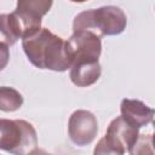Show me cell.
Segmentation results:
<instances>
[{"instance_id": "6", "label": "cell", "mask_w": 155, "mask_h": 155, "mask_svg": "<svg viewBox=\"0 0 155 155\" xmlns=\"http://www.w3.org/2000/svg\"><path fill=\"white\" fill-rule=\"evenodd\" d=\"M71 64L76 61H98L102 53L101 38L91 31H73L67 40Z\"/></svg>"}, {"instance_id": "5", "label": "cell", "mask_w": 155, "mask_h": 155, "mask_svg": "<svg viewBox=\"0 0 155 155\" xmlns=\"http://www.w3.org/2000/svg\"><path fill=\"white\" fill-rule=\"evenodd\" d=\"M98 134V120L93 113L78 109L68 121V136L70 140L78 147H86L91 144Z\"/></svg>"}, {"instance_id": "9", "label": "cell", "mask_w": 155, "mask_h": 155, "mask_svg": "<svg viewBox=\"0 0 155 155\" xmlns=\"http://www.w3.org/2000/svg\"><path fill=\"white\" fill-rule=\"evenodd\" d=\"M101 74L99 61H76L69 69V79L78 87H88L96 84Z\"/></svg>"}, {"instance_id": "12", "label": "cell", "mask_w": 155, "mask_h": 155, "mask_svg": "<svg viewBox=\"0 0 155 155\" xmlns=\"http://www.w3.org/2000/svg\"><path fill=\"white\" fill-rule=\"evenodd\" d=\"M130 155H154L153 134H140L136 142L128 148Z\"/></svg>"}, {"instance_id": "11", "label": "cell", "mask_w": 155, "mask_h": 155, "mask_svg": "<svg viewBox=\"0 0 155 155\" xmlns=\"http://www.w3.org/2000/svg\"><path fill=\"white\" fill-rule=\"evenodd\" d=\"M23 105V96L10 86H0V111L13 113Z\"/></svg>"}, {"instance_id": "7", "label": "cell", "mask_w": 155, "mask_h": 155, "mask_svg": "<svg viewBox=\"0 0 155 155\" xmlns=\"http://www.w3.org/2000/svg\"><path fill=\"white\" fill-rule=\"evenodd\" d=\"M139 136V130L126 122L121 116L115 117L109 124L104 138L111 143L113 145L117 147L122 151H127L128 148L136 142Z\"/></svg>"}, {"instance_id": "14", "label": "cell", "mask_w": 155, "mask_h": 155, "mask_svg": "<svg viewBox=\"0 0 155 155\" xmlns=\"http://www.w3.org/2000/svg\"><path fill=\"white\" fill-rule=\"evenodd\" d=\"M10 61V50L8 46L0 42V71L6 68Z\"/></svg>"}, {"instance_id": "2", "label": "cell", "mask_w": 155, "mask_h": 155, "mask_svg": "<svg viewBox=\"0 0 155 155\" xmlns=\"http://www.w3.org/2000/svg\"><path fill=\"white\" fill-rule=\"evenodd\" d=\"M127 25L125 12L113 5L85 10L73 21V31H91L97 36L120 35Z\"/></svg>"}, {"instance_id": "3", "label": "cell", "mask_w": 155, "mask_h": 155, "mask_svg": "<svg viewBox=\"0 0 155 155\" xmlns=\"http://www.w3.org/2000/svg\"><path fill=\"white\" fill-rule=\"evenodd\" d=\"M36 148L38 134L30 122L0 119V150L12 155H29Z\"/></svg>"}, {"instance_id": "13", "label": "cell", "mask_w": 155, "mask_h": 155, "mask_svg": "<svg viewBox=\"0 0 155 155\" xmlns=\"http://www.w3.org/2000/svg\"><path fill=\"white\" fill-rule=\"evenodd\" d=\"M125 151L109 143L104 137L101 138L93 149V155H124Z\"/></svg>"}, {"instance_id": "10", "label": "cell", "mask_w": 155, "mask_h": 155, "mask_svg": "<svg viewBox=\"0 0 155 155\" xmlns=\"http://www.w3.org/2000/svg\"><path fill=\"white\" fill-rule=\"evenodd\" d=\"M21 38L19 28L12 13H0V42L12 46Z\"/></svg>"}, {"instance_id": "1", "label": "cell", "mask_w": 155, "mask_h": 155, "mask_svg": "<svg viewBox=\"0 0 155 155\" xmlns=\"http://www.w3.org/2000/svg\"><path fill=\"white\" fill-rule=\"evenodd\" d=\"M22 47L28 61L39 69L63 73L71 67L67 40L53 34L47 28H40L33 34L24 36Z\"/></svg>"}, {"instance_id": "15", "label": "cell", "mask_w": 155, "mask_h": 155, "mask_svg": "<svg viewBox=\"0 0 155 155\" xmlns=\"http://www.w3.org/2000/svg\"><path fill=\"white\" fill-rule=\"evenodd\" d=\"M29 155H51V154H48V153L45 151L44 149H39V148H36V149H34Z\"/></svg>"}, {"instance_id": "4", "label": "cell", "mask_w": 155, "mask_h": 155, "mask_svg": "<svg viewBox=\"0 0 155 155\" xmlns=\"http://www.w3.org/2000/svg\"><path fill=\"white\" fill-rule=\"evenodd\" d=\"M52 1L47 0H19L12 16L21 31V39L41 28L42 17L50 11Z\"/></svg>"}, {"instance_id": "8", "label": "cell", "mask_w": 155, "mask_h": 155, "mask_svg": "<svg viewBox=\"0 0 155 155\" xmlns=\"http://www.w3.org/2000/svg\"><path fill=\"white\" fill-rule=\"evenodd\" d=\"M121 117L136 128H142L154 119V109L139 99L124 98L120 104Z\"/></svg>"}]
</instances>
